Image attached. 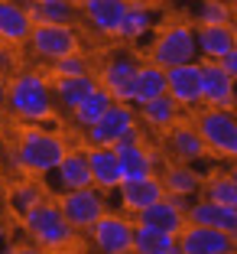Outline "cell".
Masks as SVG:
<instances>
[{
  "label": "cell",
  "instance_id": "6da1fadb",
  "mask_svg": "<svg viewBox=\"0 0 237 254\" xmlns=\"http://www.w3.org/2000/svg\"><path fill=\"white\" fill-rule=\"evenodd\" d=\"M7 108L26 124H43V121L52 118V85L43 72H16L7 82Z\"/></svg>",
  "mask_w": 237,
  "mask_h": 254
},
{
  "label": "cell",
  "instance_id": "7a4b0ae2",
  "mask_svg": "<svg viewBox=\"0 0 237 254\" xmlns=\"http://www.w3.org/2000/svg\"><path fill=\"white\" fill-rule=\"evenodd\" d=\"M65 150L68 143L59 134H52L39 124H30L16 143V163H20V170L33 173V176H49L59 166V160L65 157Z\"/></svg>",
  "mask_w": 237,
  "mask_h": 254
},
{
  "label": "cell",
  "instance_id": "3957f363",
  "mask_svg": "<svg viewBox=\"0 0 237 254\" xmlns=\"http://www.w3.org/2000/svg\"><path fill=\"white\" fill-rule=\"evenodd\" d=\"M23 228L33 238V245L46 248V251H65L75 241V228L65 222L59 202L43 199L39 205H33L30 212H23Z\"/></svg>",
  "mask_w": 237,
  "mask_h": 254
},
{
  "label": "cell",
  "instance_id": "277c9868",
  "mask_svg": "<svg viewBox=\"0 0 237 254\" xmlns=\"http://www.w3.org/2000/svg\"><path fill=\"white\" fill-rule=\"evenodd\" d=\"M195 130L205 140L208 153L221 160L237 157V118L234 108H205L195 118Z\"/></svg>",
  "mask_w": 237,
  "mask_h": 254
},
{
  "label": "cell",
  "instance_id": "5b68a950",
  "mask_svg": "<svg viewBox=\"0 0 237 254\" xmlns=\"http://www.w3.org/2000/svg\"><path fill=\"white\" fill-rule=\"evenodd\" d=\"M198 49H195V30L189 23H169L156 33L153 46H149V62L159 68L182 65V62H195Z\"/></svg>",
  "mask_w": 237,
  "mask_h": 254
},
{
  "label": "cell",
  "instance_id": "8992f818",
  "mask_svg": "<svg viewBox=\"0 0 237 254\" xmlns=\"http://www.w3.org/2000/svg\"><path fill=\"white\" fill-rule=\"evenodd\" d=\"M59 209L65 215V222L75 232H88L91 225L107 212L104 205V192L97 186H82V189H68L59 195Z\"/></svg>",
  "mask_w": 237,
  "mask_h": 254
},
{
  "label": "cell",
  "instance_id": "52a82bcc",
  "mask_svg": "<svg viewBox=\"0 0 237 254\" xmlns=\"http://www.w3.org/2000/svg\"><path fill=\"white\" fill-rule=\"evenodd\" d=\"M26 43L33 46V53L43 59H62V56L82 53V39H78V26L68 23H36Z\"/></svg>",
  "mask_w": 237,
  "mask_h": 254
},
{
  "label": "cell",
  "instance_id": "ba28073f",
  "mask_svg": "<svg viewBox=\"0 0 237 254\" xmlns=\"http://www.w3.org/2000/svg\"><path fill=\"white\" fill-rule=\"evenodd\" d=\"M130 127H137L134 105H127V101H111L107 111L85 130V140H88V147H114Z\"/></svg>",
  "mask_w": 237,
  "mask_h": 254
},
{
  "label": "cell",
  "instance_id": "9c48e42d",
  "mask_svg": "<svg viewBox=\"0 0 237 254\" xmlns=\"http://www.w3.org/2000/svg\"><path fill=\"white\" fill-rule=\"evenodd\" d=\"M88 232L97 254H130V245H134V222L130 218L117 215V212H104Z\"/></svg>",
  "mask_w": 237,
  "mask_h": 254
},
{
  "label": "cell",
  "instance_id": "30bf717a",
  "mask_svg": "<svg viewBox=\"0 0 237 254\" xmlns=\"http://www.w3.org/2000/svg\"><path fill=\"white\" fill-rule=\"evenodd\" d=\"M179 248L186 254H237V235L205 228V225H189L176 235Z\"/></svg>",
  "mask_w": 237,
  "mask_h": 254
},
{
  "label": "cell",
  "instance_id": "8fae6325",
  "mask_svg": "<svg viewBox=\"0 0 237 254\" xmlns=\"http://www.w3.org/2000/svg\"><path fill=\"white\" fill-rule=\"evenodd\" d=\"M166 95L179 108H198L201 105V65L198 62H182V65L166 68Z\"/></svg>",
  "mask_w": 237,
  "mask_h": 254
},
{
  "label": "cell",
  "instance_id": "7c38bea8",
  "mask_svg": "<svg viewBox=\"0 0 237 254\" xmlns=\"http://www.w3.org/2000/svg\"><path fill=\"white\" fill-rule=\"evenodd\" d=\"M140 62L134 59L130 53H117L104 62L101 75H97V85H101L114 101H127L130 105V82H134V72Z\"/></svg>",
  "mask_w": 237,
  "mask_h": 254
},
{
  "label": "cell",
  "instance_id": "4fadbf2b",
  "mask_svg": "<svg viewBox=\"0 0 237 254\" xmlns=\"http://www.w3.org/2000/svg\"><path fill=\"white\" fill-rule=\"evenodd\" d=\"M198 65H201V105L234 108V75H228L211 59L198 62Z\"/></svg>",
  "mask_w": 237,
  "mask_h": 254
},
{
  "label": "cell",
  "instance_id": "5bb4252c",
  "mask_svg": "<svg viewBox=\"0 0 237 254\" xmlns=\"http://www.w3.org/2000/svg\"><path fill=\"white\" fill-rule=\"evenodd\" d=\"M163 134H166V153H169L172 160H179V163H198V160L208 157V147L198 137L195 124H179L176 121Z\"/></svg>",
  "mask_w": 237,
  "mask_h": 254
},
{
  "label": "cell",
  "instance_id": "9a60e30c",
  "mask_svg": "<svg viewBox=\"0 0 237 254\" xmlns=\"http://www.w3.org/2000/svg\"><path fill=\"white\" fill-rule=\"evenodd\" d=\"M117 195H120V209L124 212H143L146 205H153L156 199H163L166 189L159 183V176H140V180H120L117 183Z\"/></svg>",
  "mask_w": 237,
  "mask_h": 254
},
{
  "label": "cell",
  "instance_id": "2e32d148",
  "mask_svg": "<svg viewBox=\"0 0 237 254\" xmlns=\"http://www.w3.org/2000/svg\"><path fill=\"white\" fill-rule=\"evenodd\" d=\"M186 222L237 235V205H218V202H211V199H198L186 209Z\"/></svg>",
  "mask_w": 237,
  "mask_h": 254
},
{
  "label": "cell",
  "instance_id": "e0dca14e",
  "mask_svg": "<svg viewBox=\"0 0 237 254\" xmlns=\"http://www.w3.org/2000/svg\"><path fill=\"white\" fill-rule=\"evenodd\" d=\"M49 176L55 180V189H59V192L91 186V170H88V157H85V150H65V157L59 160V166H55Z\"/></svg>",
  "mask_w": 237,
  "mask_h": 254
},
{
  "label": "cell",
  "instance_id": "ac0fdd59",
  "mask_svg": "<svg viewBox=\"0 0 237 254\" xmlns=\"http://www.w3.org/2000/svg\"><path fill=\"white\" fill-rule=\"evenodd\" d=\"M33 33V20L23 3L16 0H0V43L23 46Z\"/></svg>",
  "mask_w": 237,
  "mask_h": 254
},
{
  "label": "cell",
  "instance_id": "d6986e66",
  "mask_svg": "<svg viewBox=\"0 0 237 254\" xmlns=\"http://www.w3.org/2000/svg\"><path fill=\"white\" fill-rule=\"evenodd\" d=\"M117 153V170H120V180H140V176H153V150L146 147L143 140L137 143H117L111 147Z\"/></svg>",
  "mask_w": 237,
  "mask_h": 254
},
{
  "label": "cell",
  "instance_id": "ffe728a7",
  "mask_svg": "<svg viewBox=\"0 0 237 254\" xmlns=\"http://www.w3.org/2000/svg\"><path fill=\"white\" fill-rule=\"evenodd\" d=\"M137 225H149V228H159V232L172 235L176 238L182 228H186V212L176 209L169 199H156L153 205H146L143 212H137Z\"/></svg>",
  "mask_w": 237,
  "mask_h": 254
},
{
  "label": "cell",
  "instance_id": "44dd1931",
  "mask_svg": "<svg viewBox=\"0 0 237 254\" xmlns=\"http://www.w3.org/2000/svg\"><path fill=\"white\" fill-rule=\"evenodd\" d=\"M88 170H91V186H97L101 192H111L120 183V170H117V153L111 147H88Z\"/></svg>",
  "mask_w": 237,
  "mask_h": 254
},
{
  "label": "cell",
  "instance_id": "7402d4cb",
  "mask_svg": "<svg viewBox=\"0 0 237 254\" xmlns=\"http://www.w3.org/2000/svg\"><path fill=\"white\" fill-rule=\"evenodd\" d=\"M166 95V68L153 65V62H143L137 65L134 72V82H130V105H146L153 98Z\"/></svg>",
  "mask_w": 237,
  "mask_h": 254
},
{
  "label": "cell",
  "instance_id": "603a6c76",
  "mask_svg": "<svg viewBox=\"0 0 237 254\" xmlns=\"http://www.w3.org/2000/svg\"><path fill=\"white\" fill-rule=\"evenodd\" d=\"M78 7H82L85 20H88L101 36H114L120 16H124V10H127V0H82Z\"/></svg>",
  "mask_w": 237,
  "mask_h": 254
},
{
  "label": "cell",
  "instance_id": "cb8c5ba5",
  "mask_svg": "<svg viewBox=\"0 0 237 254\" xmlns=\"http://www.w3.org/2000/svg\"><path fill=\"white\" fill-rule=\"evenodd\" d=\"M195 49L211 62L228 56L231 49H237L234 23H231V26H198V30H195Z\"/></svg>",
  "mask_w": 237,
  "mask_h": 254
},
{
  "label": "cell",
  "instance_id": "d4e9b609",
  "mask_svg": "<svg viewBox=\"0 0 237 254\" xmlns=\"http://www.w3.org/2000/svg\"><path fill=\"white\" fill-rule=\"evenodd\" d=\"M159 183H163L166 195H186V199H195L201 192V176L192 170L189 163H166L159 170Z\"/></svg>",
  "mask_w": 237,
  "mask_h": 254
},
{
  "label": "cell",
  "instance_id": "484cf974",
  "mask_svg": "<svg viewBox=\"0 0 237 254\" xmlns=\"http://www.w3.org/2000/svg\"><path fill=\"white\" fill-rule=\"evenodd\" d=\"M23 7L30 13L33 26L36 23H68V26H75L82 16V10L75 3H65V0H23Z\"/></svg>",
  "mask_w": 237,
  "mask_h": 254
},
{
  "label": "cell",
  "instance_id": "4316f807",
  "mask_svg": "<svg viewBox=\"0 0 237 254\" xmlns=\"http://www.w3.org/2000/svg\"><path fill=\"white\" fill-rule=\"evenodd\" d=\"M95 75L85 72V75H68V78H55V85H52V101L59 108H65V111H72L78 101H82L85 95H91L95 91Z\"/></svg>",
  "mask_w": 237,
  "mask_h": 254
},
{
  "label": "cell",
  "instance_id": "83f0119b",
  "mask_svg": "<svg viewBox=\"0 0 237 254\" xmlns=\"http://www.w3.org/2000/svg\"><path fill=\"white\" fill-rule=\"evenodd\" d=\"M146 33H153V13H149V7L146 3H127L114 36L127 39V43H137V39H143Z\"/></svg>",
  "mask_w": 237,
  "mask_h": 254
},
{
  "label": "cell",
  "instance_id": "f1b7e54d",
  "mask_svg": "<svg viewBox=\"0 0 237 254\" xmlns=\"http://www.w3.org/2000/svg\"><path fill=\"white\" fill-rule=\"evenodd\" d=\"M137 121H143V124L153 127V130H169L179 121V105L169 95H159V98H153V101H146V105H140Z\"/></svg>",
  "mask_w": 237,
  "mask_h": 254
},
{
  "label": "cell",
  "instance_id": "f546056e",
  "mask_svg": "<svg viewBox=\"0 0 237 254\" xmlns=\"http://www.w3.org/2000/svg\"><path fill=\"white\" fill-rule=\"evenodd\" d=\"M114 98L107 95V91L101 88V85H95V91L91 95H85L78 105L72 108V121H75V127H82V130H88L91 124H95L97 118H101L104 111H107V105H111Z\"/></svg>",
  "mask_w": 237,
  "mask_h": 254
},
{
  "label": "cell",
  "instance_id": "4dcf8cb0",
  "mask_svg": "<svg viewBox=\"0 0 237 254\" xmlns=\"http://www.w3.org/2000/svg\"><path fill=\"white\" fill-rule=\"evenodd\" d=\"M172 235L159 232V228H149V225H134V245L130 254H166L172 248Z\"/></svg>",
  "mask_w": 237,
  "mask_h": 254
},
{
  "label": "cell",
  "instance_id": "1f68e13d",
  "mask_svg": "<svg viewBox=\"0 0 237 254\" xmlns=\"http://www.w3.org/2000/svg\"><path fill=\"white\" fill-rule=\"evenodd\" d=\"M205 199L218 202V205H237V180L234 173H215L211 180L201 183Z\"/></svg>",
  "mask_w": 237,
  "mask_h": 254
},
{
  "label": "cell",
  "instance_id": "d6a6232c",
  "mask_svg": "<svg viewBox=\"0 0 237 254\" xmlns=\"http://www.w3.org/2000/svg\"><path fill=\"white\" fill-rule=\"evenodd\" d=\"M234 7L231 0H201L198 3V26H231Z\"/></svg>",
  "mask_w": 237,
  "mask_h": 254
},
{
  "label": "cell",
  "instance_id": "836d02e7",
  "mask_svg": "<svg viewBox=\"0 0 237 254\" xmlns=\"http://www.w3.org/2000/svg\"><path fill=\"white\" fill-rule=\"evenodd\" d=\"M46 199V189L36 186V183H23V186H16L13 192H10V205H13L16 212H30L33 205H39V202Z\"/></svg>",
  "mask_w": 237,
  "mask_h": 254
},
{
  "label": "cell",
  "instance_id": "e575fe53",
  "mask_svg": "<svg viewBox=\"0 0 237 254\" xmlns=\"http://www.w3.org/2000/svg\"><path fill=\"white\" fill-rule=\"evenodd\" d=\"M85 72H91V68H88V62L82 59V53L62 56V59L52 62V75H55V78H68V75H85Z\"/></svg>",
  "mask_w": 237,
  "mask_h": 254
},
{
  "label": "cell",
  "instance_id": "d590c367",
  "mask_svg": "<svg viewBox=\"0 0 237 254\" xmlns=\"http://www.w3.org/2000/svg\"><path fill=\"white\" fill-rule=\"evenodd\" d=\"M218 65H221L228 75H237V49H231L228 56H221V59H218Z\"/></svg>",
  "mask_w": 237,
  "mask_h": 254
},
{
  "label": "cell",
  "instance_id": "8d00e7d4",
  "mask_svg": "<svg viewBox=\"0 0 237 254\" xmlns=\"http://www.w3.org/2000/svg\"><path fill=\"white\" fill-rule=\"evenodd\" d=\"M10 254H52V251H46V248H39V245H20V248H7Z\"/></svg>",
  "mask_w": 237,
  "mask_h": 254
},
{
  "label": "cell",
  "instance_id": "74e56055",
  "mask_svg": "<svg viewBox=\"0 0 237 254\" xmlns=\"http://www.w3.org/2000/svg\"><path fill=\"white\" fill-rule=\"evenodd\" d=\"M0 108H7V82L0 78Z\"/></svg>",
  "mask_w": 237,
  "mask_h": 254
},
{
  "label": "cell",
  "instance_id": "f35d334b",
  "mask_svg": "<svg viewBox=\"0 0 237 254\" xmlns=\"http://www.w3.org/2000/svg\"><path fill=\"white\" fill-rule=\"evenodd\" d=\"M166 254H186V251L179 248V241H172V248H169V251H166Z\"/></svg>",
  "mask_w": 237,
  "mask_h": 254
},
{
  "label": "cell",
  "instance_id": "ab89813d",
  "mask_svg": "<svg viewBox=\"0 0 237 254\" xmlns=\"http://www.w3.org/2000/svg\"><path fill=\"white\" fill-rule=\"evenodd\" d=\"M3 238H7V228H3V225H0V245H3Z\"/></svg>",
  "mask_w": 237,
  "mask_h": 254
},
{
  "label": "cell",
  "instance_id": "60d3db41",
  "mask_svg": "<svg viewBox=\"0 0 237 254\" xmlns=\"http://www.w3.org/2000/svg\"><path fill=\"white\" fill-rule=\"evenodd\" d=\"M65 3H75V7H78V3H82V0H65Z\"/></svg>",
  "mask_w": 237,
  "mask_h": 254
},
{
  "label": "cell",
  "instance_id": "b9f144b4",
  "mask_svg": "<svg viewBox=\"0 0 237 254\" xmlns=\"http://www.w3.org/2000/svg\"><path fill=\"white\" fill-rule=\"evenodd\" d=\"M3 254H10V251H3Z\"/></svg>",
  "mask_w": 237,
  "mask_h": 254
}]
</instances>
